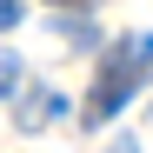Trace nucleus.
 <instances>
[{
	"mask_svg": "<svg viewBox=\"0 0 153 153\" xmlns=\"http://www.w3.org/2000/svg\"><path fill=\"white\" fill-rule=\"evenodd\" d=\"M53 113H67V100H60V93H33V100H27V113H20V126H47Z\"/></svg>",
	"mask_w": 153,
	"mask_h": 153,
	"instance_id": "2",
	"label": "nucleus"
},
{
	"mask_svg": "<svg viewBox=\"0 0 153 153\" xmlns=\"http://www.w3.org/2000/svg\"><path fill=\"white\" fill-rule=\"evenodd\" d=\"M113 153H140V146H133V140H126V133H120V140H113Z\"/></svg>",
	"mask_w": 153,
	"mask_h": 153,
	"instance_id": "4",
	"label": "nucleus"
},
{
	"mask_svg": "<svg viewBox=\"0 0 153 153\" xmlns=\"http://www.w3.org/2000/svg\"><path fill=\"white\" fill-rule=\"evenodd\" d=\"M153 73V33H140V40H120L113 53H107V67H100V80H93V93H87V126H107L126 100L140 93V80Z\"/></svg>",
	"mask_w": 153,
	"mask_h": 153,
	"instance_id": "1",
	"label": "nucleus"
},
{
	"mask_svg": "<svg viewBox=\"0 0 153 153\" xmlns=\"http://www.w3.org/2000/svg\"><path fill=\"white\" fill-rule=\"evenodd\" d=\"M20 13H27L20 0H0V27H20Z\"/></svg>",
	"mask_w": 153,
	"mask_h": 153,
	"instance_id": "3",
	"label": "nucleus"
}]
</instances>
